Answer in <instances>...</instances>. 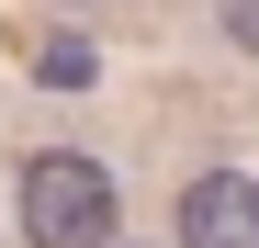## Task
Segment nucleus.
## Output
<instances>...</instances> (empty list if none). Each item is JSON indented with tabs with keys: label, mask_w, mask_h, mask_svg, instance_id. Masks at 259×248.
<instances>
[{
	"label": "nucleus",
	"mask_w": 259,
	"mask_h": 248,
	"mask_svg": "<svg viewBox=\"0 0 259 248\" xmlns=\"http://www.w3.org/2000/svg\"><path fill=\"white\" fill-rule=\"evenodd\" d=\"M23 237L34 248H113V170L79 147L23 158Z\"/></svg>",
	"instance_id": "nucleus-1"
},
{
	"label": "nucleus",
	"mask_w": 259,
	"mask_h": 248,
	"mask_svg": "<svg viewBox=\"0 0 259 248\" xmlns=\"http://www.w3.org/2000/svg\"><path fill=\"white\" fill-rule=\"evenodd\" d=\"M214 23H226V46H248V57H259V0H214Z\"/></svg>",
	"instance_id": "nucleus-3"
},
{
	"label": "nucleus",
	"mask_w": 259,
	"mask_h": 248,
	"mask_svg": "<svg viewBox=\"0 0 259 248\" xmlns=\"http://www.w3.org/2000/svg\"><path fill=\"white\" fill-rule=\"evenodd\" d=\"M181 248H259V181L248 170H203L181 192Z\"/></svg>",
	"instance_id": "nucleus-2"
}]
</instances>
